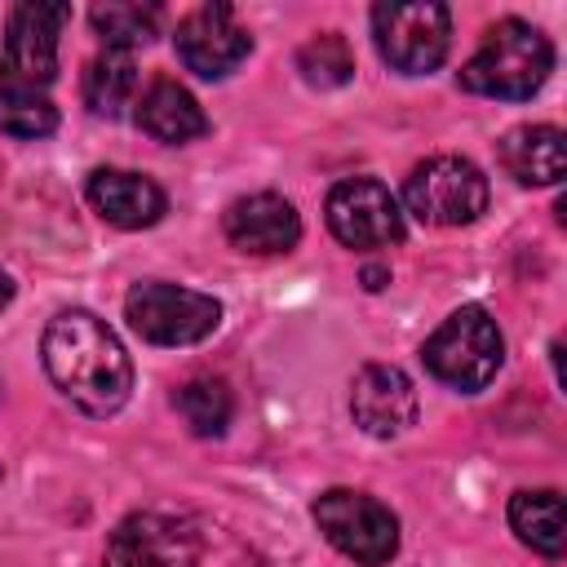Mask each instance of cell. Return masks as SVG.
<instances>
[{"label": "cell", "instance_id": "cell-1", "mask_svg": "<svg viewBox=\"0 0 567 567\" xmlns=\"http://www.w3.org/2000/svg\"><path fill=\"white\" fill-rule=\"evenodd\" d=\"M40 359L58 394L84 416H115L133 394V359L93 310H58L40 337Z\"/></svg>", "mask_w": 567, "mask_h": 567}, {"label": "cell", "instance_id": "cell-2", "mask_svg": "<svg viewBox=\"0 0 567 567\" xmlns=\"http://www.w3.org/2000/svg\"><path fill=\"white\" fill-rule=\"evenodd\" d=\"M554 71V44L540 27L523 18H501L483 31L478 49L461 66V89L496 102H527L532 93L545 89Z\"/></svg>", "mask_w": 567, "mask_h": 567}, {"label": "cell", "instance_id": "cell-3", "mask_svg": "<svg viewBox=\"0 0 567 567\" xmlns=\"http://www.w3.org/2000/svg\"><path fill=\"white\" fill-rule=\"evenodd\" d=\"M505 359V337L496 328V319L483 306H461L452 310L421 346V363L425 372L461 394H478L487 390V381L501 372Z\"/></svg>", "mask_w": 567, "mask_h": 567}, {"label": "cell", "instance_id": "cell-4", "mask_svg": "<svg viewBox=\"0 0 567 567\" xmlns=\"http://www.w3.org/2000/svg\"><path fill=\"white\" fill-rule=\"evenodd\" d=\"M310 518L323 532V540L354 567H385L399 554V518L385 501L368 492L328 487L315 496Z\"/></svg>", "mask_w": 567, "mask_h": 567}, {"label": "cell", "instance_id": "cell-5", "mask_svg": "<svg viewBox=\"0 0 567 567\" xmlns=\"http://www.w3.org/2000/svg\"><path fill=\"white\" fill-rule=\"evenodd\" d=\"M372 44L399 75H430L452 49V13L434 0H385L372 4Z\"/></svg>", "mask_w": 567, "mask_h": 567}, {"label": "cell", "instance_id": "cell-6", "mask_svg": "<svg viewBox=\"0 0 567 567\" xmlns=\"http://www.w3.org/2000/svg\"><path fill=\"white\" fill-rule=\"evenodd\" d=\"M128 328L151 346H195L217 332L221 301L213 292L168 284V279H142L124 297Z\"/></svg>", "mask_w": 567, "mask_h": 567}, {"label": "cell", "instance_id": "cell-7", "mask_svg": "<svg viewBox=\"0 0 567 567\" xmlns=\"http://www.w3.org/2000/svg\"><path fill=\"white\" fill-rule=\"evenodd\" d=\"M487 177L465 155H430L403 182V204L425 226H470L487 213Z\"/></svg>", "mask_w": 567, "mask_h": 567}, {"label": "cell", "instance_id": "cell-8", "mask_svg": "<svg viewBox=\"0 0 567 567\" xmlns=\"http://www.w3.org/2000/svg\"><path fill=\"white\" fill-rule=\"evenodd\" d=\"M323 213L341 248L372 252V248H390L403 239V208L390 195V186L377 177H341L328 190Z\"/></svg>", "mask_w": 567, "mask_h": 567}, {"label": "cell", "instance_id": "cell-9", "mask_svg": "<svg viewBox=\"0 0 567 567\" xmlns=\"http://www.w3.org/2000/svg\"><path fill=\"white\" fill-rule=\"evenodd\" d=\"M177 58L199 80H226L252 53V31L230 4H199L177 22Z\"/></svg>", "mask_w": 567, "mask_h": 567}, {"label": "cell", "instance_id": "cell-10", "mask_svg": "<svg viewBox=\"0 0 567 567\" xmlns=\"http://www.w3.org/2000/svg\"><path fill=\"white\" fill-rule=\"evenodd\" d=\"M102 567H199V540L168 514H128L106 536Z\"/></svg>", "mask_w": 567, "mask_h": 567}, {"label": "cell", "instance_id": "cell-11", "mask_svg": "<svg viewBox=\"0 0 567 567\" xmlns=\"http://www.w3.org/2000/svg\"><path fill=\"white\" fill-rule=\"evenodd\" d=\"M350 416L368 439H399L416 425L421 399L403 368L394 363H363L350 381Z\"/></svg>", "mask_w": 567, "mask_h": 567}, {"label": "cell", "instance_id": "cell-12", "mask_svg": "<svg viewBox=\"0 0 567 567\" xmlns=\"http://www.w3.org/2000/svg\"><path fill=\"white\" fill-rule=\"evenodd\" d=\"M71 22V4L58 0H22L4 18V62L27 84H49L58 75V40Z\"/></svg>", "mask_w": 567, "mask_h": 567}, {"label": "cell", "instance_id": "cell-13", "mask_svg": "<svg viewBox=\"0 0 567 567\" xmlns=\"http://www.w3.org/2000/svg\"><path fill=\"white\" fill-rule=\"evenodd\" d=\"M221 230H226L230 248H239L248 257H279V252L297 248L301 213L292 208V199H284L275 190H252V195H239L226 204Z\"/></svg>", "mask_w": 567, "mask_h": 567}, {"label": "cell", "instance_id": "cell-14", "mask_svg": "<svg viewBox=\"0 0 567 567\" xmlns=\"http://www.w3.org/2000/svg\"><path fill=\"white\" fill-rule=\"evenodd\" d=\"M84 199L102 221L120 230H146L168 213V195L159 190V182L133 168H93L84 182Z\"/></svg>", "mask_w": 567, "mask_h": 567}, {"label": "cell", "instance_id": "cell-15", "mask_svg": "<svg viewBox=\"0 0 567 567\" xmlns=\"http://www.w3.org/2000/svg\"><path fill=\"white\" fill-rule=\"evenodd\" d=\"M133 106H137V111H133L137 128L151 133V137L164 142V146H186V142H195V137L208 133L204 106H199L195 93H190L186 84H177L173 75H155V80L137 93Z\"/></svg>", "mask_w": 567, "mask_h": 567}, {"label": "cell", "instance_id": "cell-16", "mask_svg": "<svg viewBox=\"0 0 567 567\" xmlns=\"http://www.w3.org/2000/svg\"><path fill=\"white\" fill-rule=\"evenodd\" d=\"M496 155L518 186H558L567 173V137L558 124H518L501 137Z\"/></svg>", "mask_w": 567, "mask_h": 567}, {"label": "cell", "instance_id": "cell-17", "mask_svg": "<svg viewBox=\"0 0 567 567\" xmlns=\"http://www.w3.org/2000/svg\"><path fill=\"white\" fill-rule=\"evenodd\" d=\"M509 532L536 549L540 558L567 554V523H563V496L554 487H523L509 496Z\"/></svg>", "mask_w": 567, "mask_h": 567}, {"label": "cell", "instance_id": "cell-18", "mask_svg": "<svg viewBox=\"0 0 567 567\" xmlns=\"http://www.w3.org/2000/svg\"><path fill=\"white\" fill-rule=\"evenodd\" d=\"M80 93H84V106H89L93 115L120 120V115L137 102V66H133V53H124V49H102V53L84 66Z\"/></svg>", "mask_w": 567, "mask_h": 567}, {"label": "cell", "instance_id": "cell-19", "mask_svg": "<svg viewBox=\"0 0 567 567\" xmlns=\"http://www.w3.org/2000/svg\"><path fill=\"white\" fill-rule=\"evenodd\" d=\"M53 128H58V106L35 84H27L9 62H0V133L40 142Z\"/></svg>", "mask_w": 567, "mask_h": 567}, {"label": "cell", "instance_id": "cell-20", "mask_svg": "<svg viewBox=\"0 0 567 567\" xmlns=\"http://www.w3.org/2000/svg\"><path fill=\"white\" fill-rule=\"evenodd\" d=\"M173 408L182 412V421L190 425V434L199 439H217L226 434L230 416H235V394L221 377H190L173 390Z\"/></svg>", "mask_w": 567, "mask_h": 567}, {"label": "cell", "instance_id": "cell-21", "mask_svg": "<svg viewBox=\"0 0 567 567\" xmlns=\"http://www.w3.org/2000/svg\"><path fill=\"white\" fill-rule=\"evenodd\" d=\"M93 31L102 35L106 49H124L133 53L137 44H151L159 31V9L155 4H128V0H106L89 9Z\"/></svg>", "mask_w": 567, "mask_h": 567}, {"label": "cell", "instance_id": "cell-22", "mask_svg": "<svg viewBox=\"0 0 567 567\" xmlns=\"http://www.w3.org/2000/svg\"><path fill=\"white\" fill-rule=\"evenodd\" d=\"M297 71L310 89H341L354 80V53L341 31H319L297 49Z\"/></svg>", "mask_w": 567, "mask_h": 567}, {"label": "cell", "instance_id": "cell-23", "mask_svg": "<svg viewBox=\"0 0 567 567\" xmlns=\"http://www.w3.org/2000/svg\"><path fill=\"white\" fill-rule=\"evenodd\" d=\"M363 279H368V288L377 292V288H385V279H390V270H381V266H368V270H363Z\"/></svg>", "mask_w": 567, "mask_h": 567}, {"label": "cell", "instance_id": "cell-24", "mask_svg": "<svg viewBox=\"0 0 567 567\" xmlns=\"http://www.w3.org/2000/svg\"><path fill=\"white\" fill-rule=\"evenodd\" d=\"M9 301H13V279H9L4 270H0V310H4Z\"/></svg>", "mask_w": 567, "mask_h": 567}]
</instances>
